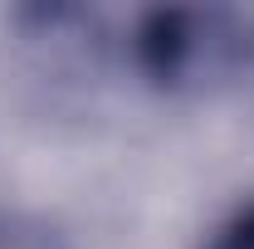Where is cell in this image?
Listing matches in <instances>:
<instances>
[{"mask_svg":"<svg viewBox=\"0 0 254 249\" xmlns=\"http://www.w3.org/2000/svg\"><path fill=\"white\" fill-rule=\"evenodd\" d=\"M0 249H59V240L30 220H0Z\"/></svg>","mask_w":254,"mask_h":249,"instance_id":"obj_1","label":"cell"},{"mask_svg":"<svg viewBox=\"0 0 254 249\" xmlns=\"http://www.w3.org/2000/svg\"><path fill=\"white\" fill-rule=\"evenodd\" d=\"M215 249H254V215H245V220H240V225H235V230H230V235H225Z\"/></svg>","mask_w":254,"mask_h":249,"instance_id":"obj_2","label":"cell"}]
</instances>
